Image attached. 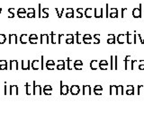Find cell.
Returning a JSON list of instances; mask_svg holds the SVG:
<instances>
[{
	"mask_svg": "<svg viewBox=\"0 0 144 121\" xmlns=\"http://www.w3.org/2000/svg\"><path fill=\"white\" fill-rule=\"evenodd\" d=\"M99 68L101 70L108 69V62L106 60H101L99 62Z\"/></svg>",
	"mask_w": 144,
	"mask_h": 121,
	"instance_id": "8992f818",
	"label": "cell"
},
{
	"mask_svg": "<svg viewBox=\"0 0 144 121\" xmlns=\"http://www.w3.org/2000/svg\"><path fill=\"white\" fill-rule=\"evenodd\" d=\"M79 92H80V88H79L78 85H72L71 88H70V93L73 95L78 94Z\"/></svg>",
	"mask_w": 144,
	"mask_h": 121,
	"instance_id": "277c9868",
	"label": "cell"
},
{
	"mask_svg": "<svg viewBox=\"0 0 144 121\" xmlns=\"http://www.w3.org/2000/svg\"><path fill=\"white\" fill-rule=\"evenodd\" d=\"M109 16L112 18H117L118 17V13H110V14H109Z\"/></svg>",
	"mask_w": 144,
	"mask_h": 121,
	"instance_id": "ab89813d",
	"label": "cell"
},
{
	"mask_svg": "<svg viewBox=\"0 0 144 121\" xmlns=\"http://www.w3.org/2000/svg\"><path fill=\"white\" fill-rule=\"evenodd\" d=\"M42 17L43 18H47L49 17V8H43L42 12Z\"/></svg>",
	"mask_w": 144,
	"mask_h": 121,
	"instance_id": "83f0119b",
	"label": "cell"
},
{
	"mask_svg": "<svg viewBox=\"0 0 144 121\" xmlns=\"http://www.w3.org/2000/svg\"><path fill=\"white\" fill-rule=\"evenodd\" d=\"M0 69L1 70H6L7 69V62L6 60L0 61Z\"/></svg>",
	"mask_w": 144,
	"mask_h": 121,
	"instance_id": "484cf974",
	"label": "cell"
},
{
	"mask_svg": "<svg viewBox=\"0 0 144 121\" xmlns=\"http://www.w3.org/2000/svg\"><path fill=\"white\" fill-rule=\"evenodd\" d=\"M94 12H95L94 15H95V17H96V18H102L103 16H104V15H103V8L102 7H101L100 9H99V12H98L97 8H95Z\"/></svg>",
	"mask_w": 144,
	"mask_h": 121,
	"instance_id": "5b68a950",
	"label": "cell"
},
{
	"mask_svg": "<svg viewBox=\"0 0 144 121\" xmlns=\"http://www.w3.org/2000/svg\"><path fill=\"white\" fill-rule=\"evenodd\" d=\"M131 65H132V67H131V69L132 70H133L135 68V65H136V63H137V60H132L131 61Z\"/></svg>",
	"mask_w": 144,
	"mask_h": 121,
	"instance_id": "f35d334b",
	"label": "cell"
},
{
	"mask_svg": "<svg viewBox=\"0 0 144 121\" xmlns=\"http://www.w3.org/2000/svg\"><path fill=\"white\" fill-rule=\"evenodd\" d=\"M6 40V37L5 34H0V44H4Z\"/></svg>",
	"mask_w": 144,
	"mask_h": 121,
	"instance_id": "e575fe53",
	"label": "cell"
},
{
	"mask_svg": "<svg viewBox=\"0 0 144 121\" xmlns=\"http://www.w3.org/2000/svg\"><path fill=\"white\" fill-rule=\"evenodd\" d=\"M8 13H9L8 17L9 18H14V7L9 8V9H8Z\"/></svg>",
	"mask_w": 144,
	"mask_h": 121,
	"instance_id": "4dcf8cb0",
	"label": "cell"
},
{
	"mask_svg": "<svg viewBox=\"0 0 144 121\" xmlns=\"http://www.w3.org/2000/svg\"><path fill=\"white\" fill-rule=\"evenodd\" d=\"M51 43H56L55 42V34L53 32H51Z\"/></svg>",
	"mask_w": 144,
	"mask_h": 121,
	"instance_id": "60d3db41",
	"label": "cell"
},
{
	"mask_svg": "<svg viewBox=\"0 0 144 121\" xmlns=\"http://www.w3.org/2000/svg\"><path fill=\"white\" fill-rule=\"evenodd\" d=\"M46 67L49 70H53L55 67V63L53 60H48L46 62Z\"/></svg>",
	"mask_w": 144,
	"mask_h": 121,
	"instance_id": "5bb4252c",
	"label": "cell"
},
{
	"mask_svg": "<svg viewBox=\"0 0 144 121\" xmlns=\"http://www.w3.org/2000/svg\"><path fill=\"white\" fill-rule=\"evenodd\" d=\"M36 12H35V9L33 7H30L27 9V17L29 18H34L36 16Z\"/></svg>",
	"mask_w": 144,
	"mask_h": 121,
	"instance_id": "3957f363",
	"label": "cell"
},
{
	"mask_svg": "<svg viewBox=\"0 0 144 121\" xmlns=\"http://www.w3.org/2000/svg\"><path fill=\"white\" fill-rule=\"evenodd\" d=\"M61 93L62 95H66L68 92V85H63L62 82H61Z\"/></svg>",
	"mask_w": 144,
	"mask_h": 121,
	"instance_id": "30bf717a",
	"label": "cell"
},
{
	"mask_svg": "<svg viewBox=\"0 0 144 121\" xmlns=\"http://www.w3.org/2000/svg\"><path fill=\"white\" fill-rule=\"evenodd\" d=\"M38 40V36L36 34H31L29 36V42L32 44H36Z\"/></svg>",
	"mask_w": 144,
	"mask_h": 121,
	"instance_id": "7c38bea8",
	"label": "cell"
},
{
	"mask_svg": "<svg viewBox=\"0 0 144 121\" xmlns=\"http://www.w3.org/2000/svg\"><path fill=\"white\" fill-rule=\"evenodd\" d=\"M129 59H130V56H126V58L125 59H124V63H125V69L127 70L129 68V67H128V65H129Z\"/></svg>",
	"mask_w": 144,
	"mask_h": 121,
	"instance_id": "d590c367",
	"label": "cell"
},
{
	"mask_svg": "<svg viewBox=\"0 0 144 121\" xmlns=\"http://www.w3.org/2000/svg\"><path fill=\"white\" fill-rule=\"evenodd\" d=\"M76 36H77V43H81L80 42V40H79V38H80V34H79L78 32H77V34H76Z\"/></svg>",
	"mask_w": 144,
	"mask_h": 121,
	"instance_id": "ee69618b",
	"label": "cell"
},
{
	"mask_svg": "<svg viewBox=\"0 0 144 121\" xmlns=\"http://www.w3.org/2000/svg\"><path fill=\"white\" fill-rule=\"evenodd\" d=\"M73 65H74V68L76 70H81L83 68V63L81 60H77L75 61L74 64H73Z\"/></svg>",
	"mask_w": 144,
	"mask_h": 121,
	"instance_id": "52a82bcc",
	"label": "cell"
},
{
	"mask_svg": "<svg viewBox=\"0 0 144 121\" xmlns=\"http://www.w3.org/2000/svg\"><path fill=\"white\" fill-rule=\"evenodd\" d=\"M77 12H78V18H82L83 17V8H78L77 9Z\"/></svg>",
	"mask_w": 144,
	"mask_h": 121,
	"instance_id": "d6a6232c",
	"label": "cell"
},
{
	"mask_svg": "<svg viewBox=\"0 0 144 121\" xmlns=\"http://www.w3.org/2000/svg\"><path fill=\"white\" fill-rule=\"evenodd\" d=\"M110 69H115V67H113V56L111 57V64H110Z\"/></svg>",
	"mask_w": 144,
	"mask_h": 121,
	"instance_id": "7bdbcfd3",
	"label": "cell"
},
{
	"mask_svg": "<svg viewBox=\"0 0 144 121\" xmlns=\"http://www.w3.org/2000/svg\"><path fill=\"white\" fill-rule=\"evenodd\" d=\"M66 43L67 44H72V43H74V35H72V34H68V35H67Z\"/></svg>",
	"mask_w": 144,
	"mask_h": 121,
	"instance_id": "ffe728a7",
	"label": "cell"
},
{
	"mask_svg": "<svg viewBox=\"0 0 144 121\" xmlns=\"http://www.w3.org/2000/svg\"><path fill=\"white\" fill-rule=\"evenodd\" d=\"M122 93H123V86L122 85L116 86V92H115V94H122Z\"/></svg>",
	"mask_w": 144,
	"mask_h": 121,
	"instance_id": "f1b7e54d",
	"label": "cell"
},
{
	"mask_svg": "<svg viewBox=\"0 0 144 121\" xmlns=\"http://www.w3.org/2000/svg\"><path fill=\"white\" fill-rule=\"evenodd\" d=\"M94 92H95V94L96 95H100L102 94V92H103V87L101 85H96L94 88Z\"/></svg>",
	"mask_w": 144,
	"mask_h": 121,
	"instance_id": "2e32d148",
	"label": "cell"
},
{
	"mask_svg": "<svg viewBox=\"0 0 144 121\" xmlns=\"http://www.w3.org/2000/svg\"><path fill=\"white\" fill-rule=\"evenodd\" d=\"M57 69L58 70H64L65 69V61H63V60H59L58 61Z\"/></svg>",
	"mask_w": 144,
	"mask_h": 121,
	"instance_id": "44dd1931",
	"label": "cell"
},
{
	"mask_svg": "<svg viewBox=\"0 0 144 121\" xmlns=\"http://www.w3.org/2000/svg\"><path fill=\"white\" fill-rule=\"evenodd\" d=\"M92 40V36L90 34H85L83 36V40Z\"/></svg>",
	"mask_w": 144,
	"mask_h": 121,
	"instance_id": "74e56055",
	"label": "cell"
},
{
	"mask_svg": "<svg viewBox=\"0 0 144 121\" xmlns=\"http://www.w3.org/2000/svg\"><path fill=\"white\" fill-rule=\"evenodd\" d=\"M125 11H127V8H125V7L122 8V18L124 17V12H125Z\"/></svg>",
	"mask_w": 144,
	"mask_h": 121,
	"instance_id": "bcb514c9",
	"label": "cell"
},
{
	"mask_svg": "<svg viewBox=\"0 0 144 121\" xmlns=\"http://www.w3.org/2000/svg\"><path fill=\"white\" fill-rule=\"evenodd\" d=\"M29 40V36L27 34H22L20 37V42L22 44H25L27 43V41Z\"/></svg>",
	"mask_w": 144,
	"mask_h": 121,
	"instance_id": "ac0fdd59",
	"label": "cell"
},
{
	"mask_svg": "<svg viewBox=\"0 0 144 121\" xmlns=\"http://www.w3.org/2000/svg\"><path fill=\"white\" fill-rule=\"evenodd\" d=\"M107 43H108V44H113V43H115V35L109 34L108 35V38H107Z\"/></svg>",
	"mask_w": 144,
	"mask_h": 121,
	"instance_id": "7402d4cb",
	"label": "cell"
},
{
	"mask_svg": "<svg viewBox=\"0 0 144 121\" xmlns=\"http://www.w3.org/2000/svg\"><path fill=\"white\" fill-rule=\"evenodd\" d=\"M41 43H49V35L47 34L41 35Z\"/></svg>",
	"mask_w": 144,
	"mask_h": 121,
	"instance_id": "603a6c76",
	"label": "cell"
},
{
	"mask_svg": "<svg viewBox=\"0 0 144 121\" xmlns=\"http://www.w3.org/2000/svg\"><path fill=\"white\" fill-rule=\"evenodd\" d=\"M68 69H72V67H71V60H70V58H68Z\"/></svg>",
	"mask_w": 144,
	"mask_h": 121,
	"instance_id": "b9f144b4",
	"label": "cell"
},
{
	"mask_svg": "<svg viewBox=\"0 0 144 121\" xmlns=\"http://www.w3.org/2000/svg\"><path fill=\"white\" fill-rule=\"evenodd\" d=\"M18 41V38H17L16 34H10L9 35V43H17Z\"/></svg>",
	"mask_w": 144,
	"mask_h": 121,
	"instance_id": "9a60e30c",
	"label": "cell"
},
{
	"mask_svg": "<svg viewBox=\"0 0 144 121\" xmlns=\"http://www.w3.org/2000/svg\"><path fill=\"white\" fill-rule=\"evenodd\" d=\"M31 62H30L29 60H26V61H22V68L23 69V70H28L30 68V64Z\"/></svg>",
	"mask_w": 144,
	"mask_h": 121,
	"instance_id": "cb8c5ba5",
	"label": "cell"
},
{
	"mask_svg": "<svg viewBox=\"0 0 144 121\" xmlns=\"http://www.w3.org/2000/svg\"><path fill=\"white\" fill-rule=\"evenodd\" d=\"M17 15L19 18H24L25 16H27V10H25L24 8L21 7L17 10Z\"/></svg>",
	"mask_w": 144,
	"mask_h": 121,
	"instance_id": "7a4b0ae2",
	"label": "cell"
},
{
	"mask_svg": "<svg viewBox=\"0 0 144 121\" xmlns=\"http://www.w3.org/2000/svg\"><path fill=\"white\" fill-rule=\"evenodd\" d=\"M132 36H133V35L130 34V32H126V41H127V43H128V44H131V43H132L131 40H132Z\"/></svg>",
	"mask_w": 144,
	"mask_h": 121,
	"instance_id": "1f68e13d",
	"label": "cell"
},
{
	"mask_svg": "<svg viewBox=\"0 0 144 121\" xmlns=\"http://www.w3.org/2000/svg\"><path fill=\"white\" fill-rule=\"evenodd\" d=\"M108 15H109V14H108V4H106V15H105V16H106V17H108Z\"/></svg>",
	"mask_w": 144,
	"mask_h": 121,
	"instance_id": "7dc6e473",
	"label": "cell"
},
{
	"mask_svg": "<svg viewBox=\"0 0 144 121\" xmlns=\"http://www.w3.org/2000/svg\"><path fill=\"white\" fill-rule=\"evenodd\" d=\"M83 93L84 94H86V93H87V94H91V87H90V85H84L83 86Z\"/></svg>",
	"mask_w": 144,
	"mask_h": 121,
	"instance_id": "d4e9b609",
	"label": "cell"
},
{
	"mask_svg": "<svg viewBox=\"0 0 144 121\" xmlns=\"http://www.w3.org/2000/svg\"><path fill=\"white\" fill-rule=\"evenodd\" d=\"M31 65H32L33 69H34V70L40 69V61L39 60H33V62H32Z\"/></svg>",
	"mask_w": 144,
	"mask_h": 121,
	"instance_id": "d6986e66",
	"label": "cell"
},
{
	"mask_svg": "<svg viewBox=\"0 0 144 121\" xmlns=\"http://www.w3.org/2000/svg\"><path fill=\"white\" fill-rule=\"evenodd\" d=\"M126 94H128V95L134 94V87H133L132 85H129L128 86V90L126 91Z\"/></svg>",
	"mask_w": 144,
	"mask_h": 121,
	"instance_id": "4316f807",
	"label": "cell"
},
{
	"mask_svg": "<svg viewBox=\"0 0 144 121\" xmlns=\"http://www.w3.org/2000/svg\"><path fill=\"white\" fill-rule=\"evenodd\" d=\"M113 67H115V69H117L118 67H117V57L115 56V62L113 63Z\"/></svg>",
	"mask_w": 144,
	"mask_h": 121,
	"instance_id": "f6af8a7d",
	"label": "cell"
},
{
	"mask_svg": "<svg viewBox=\"0 0 144 121\" xmlns=\"http://www.w3.org/2000/svg\"><path fill=\"white\" fill-rule=\"evenodd\" d=\"M67 13H66V17L67 18H73L74 17V10L73 8H67Z\"/></svg>",
	"mask_w": 144,
	"mask_h": 121,
	"instance_id": "4fadbf2b",
	"label": "cell"
},
{
	"mask_svg": "<svg viewBox=\"0 0 144 121\" xmlns=\"http://www.w3.org/2000/svg\"><path fill=\"white\" fill-rule=\"evenodd\" d=\"M51 91H52V88L50 85H46L44 87V93L45 94H51Z\"/></svg>",
	"mask_w": 144,
	"mask_h": 121,
	"instance_id": "f546056e",
	"label": "cell"
},
{
	"mask_svg": "<svg viewBox=\"0 0 144 121\" xmlns=\"http://www.w3.org/2000/svg\"><path fill=\"white\" fill-rule=\"evenodd\" d=\"M10 69H18V61L16 60H11L10 61Z\"/></svg>",
	"mask_w": 144,
	"mask_h": 121,
	"instance_id": "e0dca14e",
	"label": "cell"
},
{
	"mask_svg": "<svg viewBox=\"0 0 144 121\" xmlns=\"http://www.w3.org/2000/svg\"><path fill=\"white\" fill-rule=\"evenodd\" d=\"M90 67L92 70H96L97 68H99V62L97 60H92L90 62Z\"/></svg>",
	"mask_w": 144,
	"mask_h": 121,
	"instance_id": "ba28073f",
	"label": "cell"
},
{
	"mask_svg": "<svg viewBox=\"0 0 144 121\" xmlns=\"http://www.w3.org/2000/svg\"><path fill=\"white\" fill-rule=\"evenodd\" d=\"M141 7H142V5L140 4L138 8H134L132 10V16L134 18H141Z\"/></svg>",
	"mask_w": 144,
	"mask_h": 121,
	"instance_id": "6da1fadb",
	"label": "cell"
},
{
	"mask_svg": "<svg viewBox=\"0 0 144 121\" xmlns=\"http://www.w3.org/2000/svg\"><path fill=\"white\" fill-rule=\"evenodd\" d=\"M125 40H126V35L124 34H119L116 38V40L119 44H123L125 42Z\"/></svg>",
	"mask_w": 144,
	"mask_h": 121,
	"instance_id": "9c48e42d",
	"label": "cell"
},
{
	"mask_svg": "<svg viewBox=\"0 0 144 121\" xmlns=\"http://www.w3.org/2000/svg\"><path fill=\"white\" fill-rule=\"evenodd\" d=\"M84 14L87 18H91L93 16V9L92 8H87L84 11Z\"/></svg>",
	"mask_w": 144,
	"mask_h": 121,
	"instance_id": "8fae6325",
	"label": "cell"
},
{
	"mask_svg": "<svg viewBox=\"0 0 144 121\" xmlns=\"http://www.w3.org/2000/svg\"><path fill=\"white\" fill-rule=\"evenodd\" d=\"M139 69L140 70H144V60H140L139 61Z\"/></svg>",
	"mask_w": 144,
	"mask_h": 121,
	"instance_id": "8d00e7d4",
	"label": "cell"
},
{
	"mask_svg": "<svg viewBox=\"0 0 144 121\" xmlns=\"http://www.w3.org/2000/svg\"><path fill=\"white\" fill-rule=\"evenodd\" d=\"M94 39H95V43L96 44L100 43V35L99 34H95Z\"/></svg>",
	"mask_w": 144,
	"mask_h": 121,
	"instance_id": "836d02e7",
	"label": "cell"
}]
</instances>
